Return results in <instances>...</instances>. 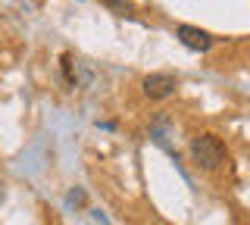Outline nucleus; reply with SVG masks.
Wrapping results in <instances>:
<instances>
[{
    "instance_id": "f257e3e1",
    "label": "nucleus",
    "mask_w": 250,
    "mask_h": 225,
    "mask_svg": "<svg viewBox=\"0 0 250 225\" xmlns=\"http://www.w3.org/2000/svg\"><path fill=\"white\" fill-rule=\"evenodd\" d=\"M191 160L197 163L200 169H207V172H213L225 163V144L219 141L216 135H209V131H203L191 141Z\"/></svg>"
},
{
    "instance_id": "f03ea898",
    "label": "nucleus",
    "mask_w": 250,
    "mask_h": 225,
    "mask_svg": "<svg viewBox=\"0 0 250 225\" xmlns=\"http://www.w3.org/2000/svg\"><path fill=\"white\" fill-rule=\"evenodd\" d=\"M141 88H144V97H150V100H166V97L175 94L178 82H175V75H169V72H150L144 82H141Z\"/></svg>"
},
{
    "instance_id": "7ed1b4c3",
    "label": "nucleus",
    "mask_w": 250,
    "mask_h": 225,
    "mask_svg": "<svg viewBox=\"0 0 250 225\" xmlns=\"http://www.w3.org/2000/svg\"><path fill=\"white\" fill-rule=\"evenodd\" d=\"M175 38L185 44L188 50H197V53H207L209 47H213V35L203 32V28H194V25H178Z\"/></svg>"
},
{
    "instance_id": "20e7f679",
    "label": "nucleus",
    "mask_w": 250,
    "mask_h": 225,
    "mask_svg": "<svg viewBox=\"0 0 250 225\" xmlns=\"http://www.w3.org/2000/svg\"><path fill=\"white\" fill-rule=\"evenodd\" d=\"M104 3H106L113 13H119V16H125V13H131V3H128V0H104Z\"/></svg>"
}]
</instances>
